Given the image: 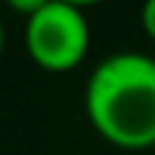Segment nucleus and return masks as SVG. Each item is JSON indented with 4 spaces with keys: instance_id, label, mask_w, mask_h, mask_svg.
Wrapping results in <instances>:
<instances>
[{
    "instance_id": "obj_1",
    "label": "nucleus",
    "mask_w": 155,
    "mask_h": 155,
    "mask_svg": "<svg viewBox=\"0 0 155 155\" xmlns=\"http://www.w3.org/2000/svg\"><path fill=\"white\" fill-rule=\"evenodd\" d=\"M86 115L106 141L127 150L155 144V58L112 52L86 81Z\"/></svg>"
},
{
    "instance_id": "obj_2",
    "label": "nucleus",
    "mask_w": 155,
    "mask_h": 155,
    "mask_svg": "<svg viewBox=\"0 0 155 155\" xmlns=\"http://www.w3.org/2000/svg\"><path fill=\"white\" fill-rule=\"evenodd\" d=\"M26 49L46 69H72L89 49L86 15L72 3L49 0L26 17Z\"/></svg>"
},
{
    "instance_id": "obj_3",
    "label": "nucleus",
    "mask_w": 155,
    "mask_h": 155,
    "mask_svg": "<svg viewBox=\"0 0 155 155\" xmlns=\"http://www.w3.org/2000/svg\"><path fill=\"white\" fill-rule=\"evenodd\" d=\"M6 3H9L15 12H23V15L29 17V15H35L38 9H43L49 0H6Z\"/></svg>"
},
{
    "instance_id": "obj_4",
    "label": "nucleus",
    "mask_w": 155,
    "mask_h": 155,
    "mask_svg": "<svg viewBox=\"0 0 155 155\" xmlns=\"http://www.w3.org/2000/svg\"><path fill=\"white\" fill-rule=\"evenodd\" d=\"M141 20H144L147 32H150L152 40H155V0H144V6H141Z\"/></svg>"
},
{
    "instance_id": "obj_5",
    "label": "nucleus",
    "mask_w": 155,
    "mask_h": 155,
    "mask_svg": "<svg viewBox=\"0 0 155 155\" xmlns=\"http://www.w3.org/2000/svg\"><path fill=\"white\" fill-rule=\"evenodd\" d=\"M63 3H72V6H78V9H83V6H89V3H98V0H63Z\"/></svg>"
},
{
    "instance_id": "obj_6",
    "label": "nucleus",
    "mask_w": 155,
    "mask_h": 155,
    "mask_svg": "<svg viewBox=\"0 0 155 155\" xmlns=\"http://www.w3.org/2000/svg\"><path fill=\"white\" fill-rule=\"evenodd\" d=\"M0 49H3V20H0Z\"/></svg>"
}]
</instances>
